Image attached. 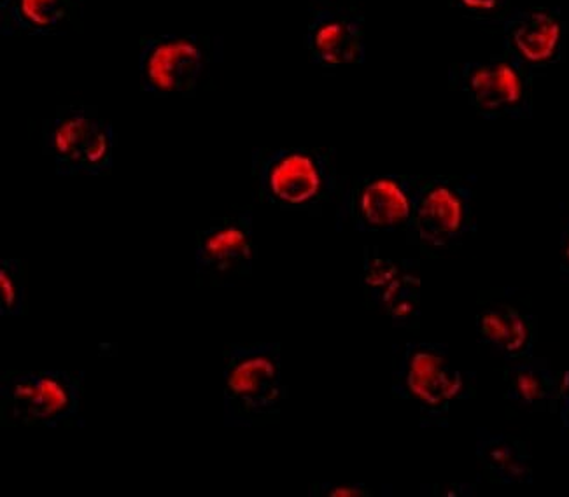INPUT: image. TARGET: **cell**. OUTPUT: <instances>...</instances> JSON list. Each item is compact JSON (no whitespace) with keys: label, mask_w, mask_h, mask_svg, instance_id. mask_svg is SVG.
<instances>
[{"label":"cell","mask_w":569,"mask_h":497,"mask_svg":"<svg viewBox=\"0 0 569 497\" xmlns=\"http://www.w3.org/2000/svg\"><path fill=\"white\" fill-rule=\"evenodd\" d=\"M473 378L452 362L446 344L410 341L395 371L392 392L417 407L422 428H446L452 408L473 396Z\"/></svg>","instance_id":"6da1fadb"},{"label":"cell","mask_w":569,"mask_h":497,"mask_svg":"<svg viewBox=\"0 0 569 497\" xmlns=\"http://www.w3.org/2000/svg\"><path fill=\"white\" fill-rule=\"evenodd\" d=\"M254 173L264 202L281 210H319L340 193L333 157L322 149H261L254 155Z\"/></svg>","instance_id":"7a4b0ae2"},{"label":"cell","mask_w":569,"mask_h":497,"mask_svg":"<svg viewBox=\"0 0 569 497\" xmlns=\"http://www.w3.org/2000/svg\"><path fill=\"white\" fill-rule=\"evenodd\" d=\"M284 399L279 344L233 347L224 368V419L228 426H251L273 416Z\"/></svg>","instance_id":"3957f363"},{"label":"cell","mask_w":569,"mask_h":497,"mask_svg":"<svg viewBox=\"0 0 569 497\" xmlns=\"http://www.w3.org/2000/svg\"><path fill=\"white\" fill-rule=\"evenodd\" d=\"M531 70L507 53L495 54L483 62L450 67V87L467 97L477 115L486 120H525L532 116Z\"/></svg>","instance_id":"277c9868"},{"label":"cell","mask_w":569,"mask_h":497,"mask_svg":"<svg viewBox=\"0 0 569 497\" xmlns=\"http://www.w3.org/2000/svg\"><path fill=\"white\" fill-rule=\"evenodd\" d=\"M473 177L435 176L417 185L407 233L410 242L449 247L477 230Z\"/></svg>","instance_id":"5b68a950"},{"label":"cell","mask_w":569,"mask_h":497,"mask_svg":"<svg viewBox=\"0 0 569 497\" xmlns=\"http://www.w3.org/2000/svg\"><path fill=\"white\" fill-rule=\"evenodd\" d=\"M421 177L365 176L343 189L337 225L351 221L361 233L407 230Z\"/></svg>","instance_id":"8992f818"},{"label":"cell","mask_w":569,"mask_h":497,"mask_svg":"<svg viewBox=\"0 0 569 497\" xmlns=\"http://www.w3.org/2000/svg\"><path fill=\"white\" fill-rule=\"evenodd\" d=\"M219 39L202 36H158L139 54L142 88L158 95L190 93L207 67L218 60Z\"/></svg>","instance_id":"52a82bcc"},{"label":"cell","mask_w":569,"mask_h":497,"mask_svg":"<svg viewBox=\"0 0 569 497\" xmlns=\"http://www.w3.org/2000/svg\"><path fill=\"white\" fill-rule=\"evenodd\" d=\"M114 130L90 109L58 112L48 130V148L62 176H100L114 163Z\"/></svg>","instance_id":"ba28073f"},{"label":"cell","mask_w":569,"mask_h":497,"mask_svg":"<svg viewBox=\"0 0 569 497\" xmlns=\"http://www.w3.org/2000/svg\"><path fill=\"white\" fill-rule=\"evenodd\" d=\"M4 410L21 426L54 428L76 416L79 386L66 371L21 374L0 387Z\"/></svg>","instance_id":"9c48e42d"},{"label":"cell","mask_w":569,"mask_h":497,"mask_svg":"<svg viewBox=\"0 0 569 497\" xmlns=\"http://www.w3.org/2000/svg\"><path fill=\"white\" fill-rule=\"evenodd\" d=\"M363 282L370 300L397 328L421 322V268L416 259H395L368 247Z\"/></svg>","instance_id":"30bf717a"},{"label":"cell","mask_w":569,"mask_h":497,"mask_svg":"<svg viewBox=\"0 0 569 497\" xmlns=\"http://www.w3.org/2000/svg\"><path fill=\"white\" fill-rule=\"evenodd\" d=\"M501 27L505 53L532 74L562 62L568 29L561 8L516 9Z\"/></svg>","instance_id":"8fae6325"},{"label":"cell","mask_w":569,"mask_h":497,"mask_svg":"<svg viewBox=\"0 0 569 497\" xmlns=\"http://www.w3.org/2000/svg\"><path fill=\"white\" fill-rule=\"evenodd\" d=\"M310 62L321 67L359 66L367 60L365 20L355 8L316 9L307 26Z\"/></svg>","instance_id":"7c38bea8"},{"label":"cell","mask_w":569,"mask_h":497,"mask_svg":"<svg viewBox=\"0 0 569 497\" xmlns=\"http://www.w3.org/2000/svg\"><path fill=\"white\" fill-rule=\"evenodd\" d=\"M197 267L200 274L240 276L248 274L254 259V233L249 212L219 219L200 231L197 243Z\"/></svg>","instance_id":"4fadbf2b"},{"label":"cell","mask_w":569,"mask_h":497,"mask_svg":"<svg viewBox=\"0 0 569 497\" xmlns=\"http://www.w3.org/2000/svg\"><path fill=\"white\" fill-rule=\"evenodd\" d=\"M477 337L505 361L531 358L537 346V319L508 305H491L477 317Z\"/></svg>","instance_id":"5bb4252c"},{"label":"cell","mask_w":569,"mask_h":497,"mask_svg":"<svg viewBox=\"0 0 569 497\" xmlns=\"http://www.w3.org/2000/svg\"><path fill=\"white\" fill-rule=\"evenodd\" d=\"M507 399L528 411L559 410L561 377L541 358L507 362Z\"/></svg>","instance_id":"9a60e30c"},{"label":"cell","mask_w":569,"mask_h":497,"mask_svg":"<svg viewBox=\"0 0 569 497\" xmlns=\"http://www.w3.org/2000/svg\"><path fill=\"white\" fill-rule=\"evenodd\" d=\"M477 459L483 471L498 484H532V456L528 445L516 438L480 428Z\"/></svg>","instance_id":"2e32d148"},{"label":"cell","mask_w":569,"mask_h":497,"mask_svg":"<svg viewBox=\"0 0 569 497\" xmlns=\"http://www.w3.org/2000/svg\"><path fill=\"white\" fill-rule=\"evenodd\" d=\"M71 0H6L2 11V32L50 33L69 13Z\"/></svg>","instance_id":"e0dca14e"},{"label":"cell","mask_w":569,"mask_h":497,"mask_svg":"<svg viewBox=\"0 0 569 497\" xmlns=\"http://www.w3.org/2000/svg\"><path fill=\"white\" fill-rule=\"evenodd\" d=\"M26 268L18 259L0 261V314L20 316L26 307Z\"/></svg>","instance_id":"ac0fdd59"},{"label":"cell","mask_w":569,"mask_h":497,"mask_svg":"<svg viewBox=\"0 0 569 497\" xmlns=\"http://www.w3.org/2000/svg\"><path fill=\"white\" fill-rule=\"evenodd\" d=\"M450 8L479 26H503L510 11V0H449Z\"/></svg>","instance_id":"d6986e66"},{"label":"cell","mask_w":569,"mask_h":497,"mask_svg":"<svg viewBox=\"0 0 569 497\" xmlns=\"http://www.w3.org/2000/svg\"><path fill=\"white\" fill-rule=\"evenodd\" d=\"M559 416H561V450L565 456H569V371L561 375Z\"/></svg>","instance_id":"ffe728a7"},{"label":"cell","mask_w":569,"mask_h":497,"mask_svg":"<svg viewBox=\"0 0 569 497\" xmlns=\"http://www.w3.org/2000/svg\"><path fill=\"white\" fill-rule=\"evenodd\" d=\"M319 494L322 496L351 497V496H371V490L365 485H319Z\"/></svg>","instance_id":"44dd1931"},{"label":"cell","mask_w":569,"mask_h":497,"mask_svg":"<svg viewBox=\"0 0 569 497\" xmlns=\"http://www.w3.org/2000/svg\"><path fill=\"white\" fill-rule=\"evenodd\" d=\"M559 251H561V259H559V270H561L562 282L569 284V219L562 228L561 242H559Z\"/></svg>","instance_id":"7402d4cb"},{"label":"cell","mask_w":569,"mask_h":497,"mask_svg":"<svg viewBox=\"0 0 569 497\" xmlns=\"http://www.w3.org/2000/svg\"><path fill=\"white\" fill-rule=\"evenodd\" d=\"M316 4L321 6V8H351V6H347V0H312Z\"/></svg>","instance_id":"603a6c76"}]
</instances>
